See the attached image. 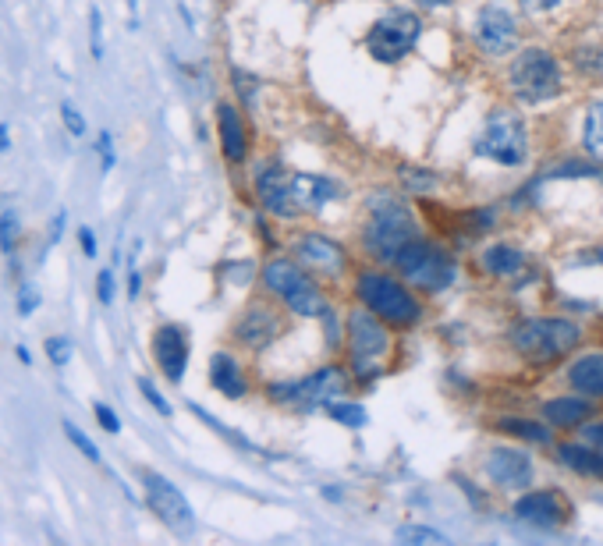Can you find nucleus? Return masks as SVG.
<instances>
[{"label":"nucleus","instance_id":"nucleus-1","mask_svg":"<svg viewBox=\"0 0 603 546\" xmlns=\"http://www.w3.org/2000/svg\"><path fill=\"white\" fill-rule=\"evenodd\" d=\"M355 295L366 305L369 312H376L380 320L394 323V327H416L423 320V305L416 302V295L405 288L401 281L387 277V273L366 270L355 281Z\"/></svg>","mask_w":603,"mask_h":546},{"label":"nucleus","instance_id":"nucleus-2","mask_svg":"<svg viewBox=\"0 0 603 546\" xmlns=\"http://www.w3.org/2000/svg\"><path fill=\"white\" fill-rule=\"evenodd\" d=\"M376 203L380 206L369 203L373 217H369V224H366V249L373 252V256L394 263V256H398L408 242H416L419 238V227H416V220H412V213H408L401 203H394L391 195H380Z\"/></svg>","mask_w":603,"mask_h":546},{"label":"nucleus","instance_id":"nucleus-3","mask_svg":"<svg viewBox=\"0 0 603 546\" xmlns=\"http://www.w3.org/2000/svg\"><path fill=\"white\" fill-rule=\"evenodd\" d=\"M476 153L501 167H522L529 160V135H525L522 117L508 107L494 110L476 139Z\"/></svg>","mask_w":603,"mask_h":546},{"label":"nucleus","instance_id":"nucleus-4","mask_svg":"<svg viewBox=\"0 0 603 546\" xmlns=\"http://www.w3.org/2000/svg\"><path fill=\"white\" fill-rule=\"evenodd\" d=\"M582 337L579 323L561 320V316H540V320H525L511 330V344H515L522 355L536 362H550L557 355H564L568 348H575Z\"/></svg>","mask_w":603,"mask_h":546},{"label":"nucleus","instance_id":"nucleus-5","mask_svg":"<svg viewBox=\"0 0 603 546\" xmlns=\"http://www.w3.org/2000/svg\"><path fill=\"white\" fill-rule=\"evenodd\" d=\"M263 284H267V291H274L291 312H298V316H327V298H323L316 281L298 263H288V259L267 263Z\"/></svg>","mask_w":603,"mask_h":546},{"label":"nucleus","instance_id":"nucleus-6","mask_svg":"<svg viewBox=\"0 0 603 546\" xmlns=\"http://www.w3.org/2000/svg\"><path fill=\"white\" fill-rule=\"evenodd\" d=\"M511 93L518 96L522 103H543L554 100L561 93V68H557L554 54L533 47L522 50L511 64Z\"/></svg>","mask_w":603,"mask_h":546},{"label":"nucleus","instance_id":"nucleus-7","mask_svg":"<svg viewBox=\"0 0 603 546\" xmlns=\"http://www.w3.org/2000/svg\"><path fill=\"white\" fill-rule=\"evenodd\" d=\"M394 266L423 291H444L447 284L455 281V263H451V256L440 252L437 245L423 242V238L408 242L405 249L394 256Z\"/></svg>","mask_w":603,"mask_h":546},{"label":"nucleus","instance_id":"nucleus-8","mask_svg":"<svg viewBox=\"0 0 603 546\" xmlns=\"http://www.w3.org/2000/svg\"><path fill=\"white\" fill-rule=\"evenodd\" d=\"M348 348H352V362H355V369H359L362 380L380 373L376 362L391 351V337H387L384 323H380L376 312L355 309L352 316H348Z\"/></svg>","mask_w":603,"mask_h":546},{"label":"nucleus","instance_id":"nucleus-9","mask_svg":"<svg viewBox=\"0 0 603 546\" xmlns=\"http://www.w3.org/2000/svg\"><path fill=\"white\" fill-rule=\"evenodd\" d=\"M419 36H423V22H419L412 11H391V15L380 18V22L369 29L366 47L380 64H394L416 47Z\"/></svg>","mask_w":603,"mask_h":546},{"label":"nucleus","instance_id":"nucleus-10","mask_svg":"<svg viewBox=\"0 0 603 546\" xmlns=\"http://www.w3.org/2000/svg\"><path fill=\"white\" fill-rule=\"evenodd\" d=\"M139 479H142V490H146L149 511H153L167 529L178 532V536H188V532L196 529L192 507H188V500L181 497V490L171 483V479H164L160 472H149V468H142Z\"/></svg>","mask_w":603,"mask_h":546},{"label":"nucleus","instance_id":"nucleus-11","mask_svg":"<svg viewBox=\"0 0 603 546\" xmlns=\"http://www.w3.org/2000/svg\"><path fill=\"white\" fill-rule=\"evenodd\" d=\"M341 390H345V373L334 369V366H327V369H320V373H309L306 380H298V383H274L270 394H274L277 405L313 408V405H327V401H334Z\"/></svg>","mask_w":603,"mask_h":546},{"label":"nucleus","instance_id":"nucleus-12","mask_svg":"<svg viewBox=\"0 0 603 546\" xmlns=\"http://www.w3.org/2000/svg\"><path fill=\"white\" fill-rule=\"evenodd\" d=\"M476 43L494 57L511 54L518 43V25L511 11L501 8V4H486L476 15Z\"/></svg>","mask_w":603,"mask_h":546},{"label":"nucleus","instance_id":"nucleus-13","mask_svg":"<svg viewBox=\"0 0 603 546\" xmlns=\"http://www.w3.org/2000/svg\"><path fill=\"white\" fill-rule=\"evenodd\" d=\"M486 476L504 490H522L533 479V458L518 447H494L486 451Z\"/></svg>","mask_w":603,"mask_h":546},{"label":"nucleus","instance_id":"nucleus-14","mask_svg":"<svg viewBox=\"0 0 603 546\" xmlns=\"http://www.w3.org/2000/svg\"><path fill=\"white\" fill-rule=\"evenodd\" d=\"M256 192H259V203L267 206L274 217H295L298 206H295V195H291V174L281 171L277 164H263L256 167Z\"/></svg>","mask_w":603,"mask_h":546},{"label":"nucleus","instance_id":"nucleus-15","mask_svg":"<svg viewBox=\"0 0 603 546\" xmlns=\"http://www.w3.org/2000/svg\"><path fill=\"white\" fill-rule=\"evenodd\" d=\"M153 359H157L160 373H164L167 380L181 383L185 366H188V337H185V330L174 327V323L157 327V334H153Z\"/></svg>","mask_w":603,"mask_h":546},{"label":"nucleus","instance_id":"nucleus-16","mask_svg":"<svg viewBox=\"0 0 603 546\" xmlns=\"http://www.w3.org/2000/svg\"><path fill=\"white\" fill-rule=\"evenodd\" d=\"M515 515L529 525H540V529H554L568 518V507L557 497L554 490H540V493H525L515 504Z\"/></svg>","mask_w":603,"mask_h":546},{"label":"nucleus","instance_id":"nucleus-17","mask_svg":"<svg viewBox=\"0 0 603 546\" xmlns=\"http://www.w3.org/2000/svg\"><path fill=\"white\" fill-rule=\"evenodd\" d=\"M298 259L309 263L313 270L330 273V277H337V273L348 266L345 249H341L337 242H330L327 234H306V238L298 242Z\"/></svg>","mask_w":603,"mask_h":546},{"label":"nucleus","instance_id":"nucleus-18","mask_svg":"<svg viewBox=\"0 0 603 546\" xmlns=\"http://www.w3.org/2000/svg\"><path fill=\"white\" fill-rule=\"evenodd\" d=\"M277 334H281V323H277V316L267 309V305H252V309L245 312L242 320H238V327H235V337L252 351L267 348Z\"/></svg>","mask_w":603,"mask_h":546},{"label":"nucleus","instance_id":"nucleus-19","mask_svg":"<svg viewBox=\"0 0 603 546\" xmlns=\"http://www.w3.org/2000/svg\"><path fill=\"white\" fill-rule=\"evenodd\" d=\"M291 195H295L298 210L316 213V210H323L330 199H337L341 188H337L330 178H323V174H291Z\"/></svg>","mask_w":603,"mask_h":546},{"label":"nucleus","instance_id":"nucleus-20","mask_svg":"<svg viewBox=\"0 0 603 546\" xmlns=\"http://www.w3.org/2000/svg\"><path fill=\"white\" fill-rule=\"evenodd\" d=\"M217 132H220V149L228 156L231 164H242L245 153H249V135H245V121L231 103H220L217 107Z\"/></svg>","mask_w":603,"mask_h":546},{"label":"nucleus","instance_id":"nucleus-21","mask_svg":"<svg viewBox=\"0 0 603 546\" xmlns=\"http://www.w3.org/2000/svg\"><path fill=\"white\" fill-rule=\"evenodd\" d=\"M210 383L224 394V398H242L245 394L242 369H238V362L231 359L228 351H217L210 359Z\"/></svg>","mask_w":603,"mask_h":546},{"label":"nucleus","instance_id":"nucleus-22","mask_svg":"<svg viewBox=\"0 0 603 546\" xmlns=\"http://www.w3.org/2000/svg\"><path fill=\"white\" fill-rule=\"evenodd\" d=\"M568 380L575 390L589 394V398H603V351L600 355H582L579 362H572Z\"/></svg>","mask_w":603,"mask_h":546},{"label":"nucleus","instance_id":"nucleus-23","mask_svg":"<svg viewBox=\"0 0 603 546\" xmlns=\"http://www.w3.org/2000/svg\"><path fill=\"white\" fill-rule=\"evenodd\" d=\"M589 412H593V405L582 398H554L543 405V415H547L554 426H579V422L589 419Z\"/></svg>","mask_w":603,"mask_h":546},{"label":"nucleus","instance_id":"nucleus-24","mask_svg":"<svg viewBox=\"0 0 603 546\" xmlns=\"http://www.w3.org/2000/svg\"><path fill=\"white\" fill-rule=\"evenodd\" d=\"M522 266H525V256L515 245H490V249L483 252V270L497 273V277H515Z\"/></svg>","mask_w":603,"mask_h":546},{"label":"nucleus","instance_id":"nucleus-25","mask_svg":"<svg viewBox=\"0 0 603 546\" xmlns=\"http://www.w3.org/2000/svg\"><path fill=\"white\" fill-rule=\"evenodd\" d=\"M561 461L572 472H582V476H603V454L593 451V447H582V444H564L561 447Z\"/></svg>","mask_w":603,"mask_h":546},{"label":"nucleus","instance_id":"nucleus-26","mask_svg":"<svg viewBox=\"0 0 603 546\" xmlns=\"http://www.w3.org/2000/svg\"><path fill=\"white\" fill-rule=\"evenodd\" d=\"M18 242H22V217L8 199H0V252L15 256Z\"/></svg>","mask_w":603,"mask_h":546},{"label":"nucleus","instance_id":"nucleus-27","mask_svg":"<svg viewBox=\"0 0 603 546\" xmlns=\"http://www.w3.org/2000/svg\"><path fill=\"white\" fill-rule=\"evenodd\" d=\"M501 433H511V437H522V440H533V444H550V433L540 426V422H529V419H501L497 422Z\"/></svg>","mask_w":603,"mask_h":546},{"label":"nucleus","instance_id":"nucleus-28","mask_svg":"<svg viewBox=\"0 0 603 546\" xmlns=\"http://www.w3.org/2000/svg\"><path fill=\"white\" fill-rule=\"evenodd\" d=\"M586 149L603 164V103H593L586 114Z\"/></svg>","mask_w":603,"mask_h":546},{"label":"nucleus","instance_id":"nucleus-29","mask_svg":"<svg viewBox=\"0 0 603 546\" xmlns=\"http://www.w3.org/2000/svg\"><path fill=\"white\" fill-rule=\"evenodd\" d=\"M327 412L334 415L337 422H345V426H366V408L355 405V401H327Z\"/></svg>","mask_w":603,"mask_h":546},{"label":"nucleus","instance_id":"nucleus-30","mask_svg":"<svg viewBox=\"0 0 603 546\" xmlns=\"http://www.w3.org/2000/svg\"><path fill=\"white\" fill-rule=\"evenodd\" d=\"M64 437L71 440V447H75V451H79L82 458H86V461H93V465H100V451H96V444L86 437V433H82L79 426H75V422H68V419H64Z\"/></svg>","mask_w":603,"mask_h":546},{"label":"nucleus","instance_id":"nucleus-31","mask_svg":"<svg viewBox=\"0 0 603 546\" xmlns=\"http://www.w3.org/2000/svg\"><path fill=\"white\" fill-rule=\"evenodd\" d=\"M61 121H64V128L75 135V139H82V135H86V117H82V110L75 107L71 100L61 103Z\"/></svg>","mask_w":603,"mask_h":546},{"label":"nucleus","instance_id":"nucleus-32","mask_svg":"<svg viewBox=\"0 0 603 546\" xmlns=\"http://www.w3.org/2000/svg\"><path fill=\"white\" fill-rule=\"evenodd\" d=\"M43 348H47V359L54 362L57 369H64L71 362V341H68V337H47V344H43Z\"/></svg>","mask_w":603,"mask_h":546},{"label":"nucleus","instance_id":"nucleus-33","mask_svg":"<svg viewBox=\"0 0 603 546\" xmlns=\"http://www.w3.org/2000/svg\"><path fill=\"white\" fill-rule=\"evenodd\" d=\"M139 390H142V398H146L149 405L157 408L160 415H171V405H167V398H164V394H160L157 387H153V383L146 380V376H142V380H139Z\"/></svg>","mask_w":603,"mask_h":546},{"label":"nucleus","instance_id":"nucleus-34","mask_svg":"<svg viewBox=\"0 0 603 546\" xmlns=\"http://www.w3.org/2000/svg\"><path fill=\"white\" fill-rule=\"evenodd\" d=\"M93 412H96V422H100L107 433H121V419H118V412L110 405H103V401H96L93 405Z\"/></svg>","mask_w":603,"mask_h":546},{"label":"nucleus","instance_id":"nucleus-35","mask_svg":"<svg viewBox=\"0 0 603 546\" xmlns=\"http://www.w3.org/2000/svg\"><path fill=\"white\" fill-rule=\"evenodd\" d=\"M398 539H401V543H412V539H416V543H444V536H440V532L412 529V525H408V529H398Z\"/></svg>","mask_w":603,"mask_h":546},{"label":"nucleus","instance_id":"nucleus-36","mask_svg":"<svg viewBox=\"0 0 603 546\" xmlns=\"http://www.w3.org/2000/svg\"><path fill=\"white\" fill-rule=\"evenodd\" d=\"M36 309H40V291L32 288V284H25V288L18 291V316H32Z\"/></svg>","mask_w":603,"mask_h":546},{"label":"nucleus","instance_id":"nucleus-37","mask_svg":"<svg viewBox=\"0 0 603 546\" xmlns=\"http://www.w3.org/2000/svg\"><path fill=\"white\" fill-rule=\"evenodd\" d=\"M96 153H100V167H103V174H107L110 167H114V139H110V132H100Z\"/></svg>","mask_w":603,"mask_h":546},{"label":"nucleus","instance_id":"nucleus-38","mask_svg":"<svg viewBox=\"0 0 603 546\" xmlns=\"http://www.w3.org/2000/svg\"><path fill=\"white\" fill-rule=\"evenodd\" d=\"M96 298H100L103 305L114 302V273L110 270H100V277H96Z\"/></svg>","mask_w":603,"mask_h":546},{"label":"nucleus","instance_id":"nucleus-39","mask_svg":"<svg viewBox=\"0 0 603 546\" xmlns=\"http://www.w3.org/2000/svg\"><path fill=\"white\" fill-rule=\"evenodd\" d=\"M89 47H93V57L100 61L103 43H100V11H96V8H93V15H89Z\"/></svg>","mask_w":603,"mask_h":546},{"label":"nucleus","instance_id":"nucleus-40","mask_svg":"<svg viewBox=\"0 0 603 546\" xmlns=\"http://www.w3.org/2000/svg\"><path fill=\"white\" fill-rule=\"evenodd\" d=\"M405 185L408 188H419V192H426V188H433V174H423V171H412V167H405Z\"/></svg>","mask_w":603,"mask_h":546},{"label":"nucleus","instance_id":"nucleus-41","mask_svg":"<svg viewBox=\"0 0 603 546\" xmlns=\"http://www.w3.org/2000/svg\"><path fill=\"white\" fill-rule=\"evenodd\" d=\"M79 245H82V252H86L89 259L96 256V234H93V227H79Z\"/></svg>","mask_w":603,"mask_h":546},{"label":"nucleus","instance_id":"nucleus-42","mask_svg":"<svg viewBox=\"0 0 603 546\" xmlns=\"http://www.w3.org/2000/svg\"><path fill=\"white\" fill-rule=\"evenodd\" d=\"M525 11H533V15H543V11H554L561 0H522Z\"/></svg>","mask_w":603,"mask_h":546},{"label":"nucleus","instance_id":"nucleus-43","mask_svg":"<svg viewBox=\"0 0 603 546\" xmlns=\"http://www.w3.org/2000/svg\"><path fill=\"white\" fill-rule=\"evenodd\" d=\"M582 433H586L589 444L600 447V451H603V422H596V426H586V429H582Z\"/></svg>","mask_w":603,"mask_h":546},{"label":"nucleus","instance_id":"nucleus-44","mask_svg":"<svg viewBox=\"0 0 603 546\" xmlns=\"http://www.w3.org/2000/svg\"><path fill=\"white\" fill-rule=\"evenodd\" d=\"M61 238H64V210H57L54 227H50V245H57Z\"/></svg>","mask_w":603,"mask_h":546},{"label":"nucleus","instance_id":"nucleus-45","mask_svg":"<svg viewBox=\"0 0 603 546\" xmlns=\"http://www.w3.org/2000/svg\"><path fill=\"white\" fill-rule=\"evenodd\" d=\"M139 291H142V277L139 270H132L128 273V298H139Z\"/></svg>","mask_w":603,"mask_h":546},{"label":"nucleus","instance_id":"nucleus-46","mask_svg":"<svg viewBox=\"0 0 603 546\" xmlns=\"http://www.w3.org/2000/svg\"><path fill=\"white\" fill-rule=\"evenodd\" d=\"M11 149V135H8V125H0V153H8Z\"/></svg>","mask_w":603,"mask_h":546},{"label":"nucleus","instance_id":"nucleus-47","mask_svg":"<svg viewBox=\"0 0 603 546\" xmlns=\"http://www.w3.org/2000/svg\"><path fill=\"white\" fill-rule=\"evenodd\" d=\"M15 355H18V362H22V366H32V355H29V348H25V344H18Z\"/></svg>","mask_w":603,"mask_h":546},{"label":"nucleus","instance_id":"nucleus-48","mask_svg":"<svg viewBox=\"0 0 603 546\" xmlns=\"http://www.w3.org/2000/svg\"><path fill=\"white\" fill-rule=\"evenodd\" d=\"M419 8H447V0H416Z\"/></svg>","mask_w":603,"mask_h":546}]
</instances>
